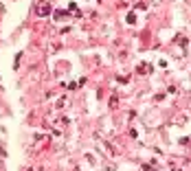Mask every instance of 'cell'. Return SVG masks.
<instances>
[{
	"instance_id": "1",
	"label": "cell",
	"mask_w": 191,
	"mask_h": 171,
	"mask_svg": "<svg viewBox=\"0 0 191 171\" xmlns=\"http://www.w3.org/2000/svg\"><path fill=\"white\" fill-rule=\"evenodd\" d=\"M48 11H50V7H48V4H37V13H40V15H48Z\"/></svg>"
},
{
	"instance_id": "2",
	"label": "cell",
	"mask_w": 191,
	"mask_h": 171,
	"mask_svg": "<svg viewBox=\"0 0 191 171\" xmlns=\"http://www.w3.org/2000/svg\"><path fill=\"white\" fill-rule=\"evenodd\" d=\"M127 22H130V24H134V22H136V15L130 13V15H127Z\"/></svg>"
}]
</instances>
